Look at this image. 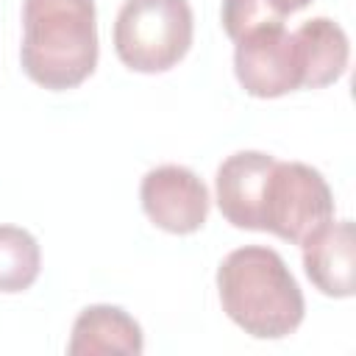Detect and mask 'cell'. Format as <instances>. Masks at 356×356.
<instances>
[{"instance_id": "12", "label": "cell", "mask_w": 356, "mask_h": 356, "mask_svg": "<svg viewBox=\"0 0 356 356\" xmlns=\"http://www.w3.org/2000/svg\"><path fill=\"white\" fill-rule=\"evenodd\" d=\"M286 14L289 11L284 0H222V11H220L222 28L234 42H239L253 31L284 25Z\"/></svg>"}, {"instance_id": "3", "label": "cell", "mask_w": 356, "mask_h": 356, "mask_svg": "<svg viewBox=\"0 0 356 356\" xmlns=\"http://www.w3.org/2000/svg\"><path fill=\"white\" fill-rule=\"evenodd\" d=\"M192 33L189 0H125L114 19V50L128 70L164 72L186 56Z\"/></svg>"}, {"instance_id": "2", "label": "cell", "mask_w": 356, "mask_h": 356, "mask_svg": "<svg viewBox=\"0 0 356 356\" xmlns=\"http://www.w3.org/2000/svg\"><path fill=\"white\" fill-rule=\"evenodd\" d=\"M25 75L53 92L83 83L97 64V22L92 0H25L22 47Z\"/></svg>"}, {"instance_id": "11", "label": "cell", "mask_w": 356, "mask_h": 356, "mask_svg": "<svg viewBox=\"0 0 356 356\" xmlns=\"http://www.w3.org/2000/svg\"><path fill=\"white\" fill-rule=\"evenodd\" d=\"M42 250L31 231L0 225V292H22L39 278Z\"/></svg>"}, {"instance_id": "1", "label": "cell", "mask_w": 356, "mask_h": 356, "mask_svg": "<svg viewBox=\"0 0 356 356\" xmlns=\"http://www.w3.org/2000/svg\"><path fill=\"white\" fill-rule=\"evenodd\" d=\"M217 289L222 312L256 339L289 337L303 323V292L273 248L231 250L217 267Z\"/></svg>"}, {"instance_id": "10", "label": "cell", "mask_w": 356, "mask_h": 356, "mask_svg": "<svg viewBox=\"0 0 356 356\" xmlns=\"http://www.w3.org/2000/svg\"><path fill=\"white\" fill-rule=\"evenodd\" d=\"M292 36L300 56V72H303L300 86L320 89L342 78L348 67L350 44L339 22L328 17H314V19H306Z\"/></svg>"}, {"instance_id": "9", "label": "cell", "mask_w": 356, "mask_h": 356, "mask_svg": "<svg viewBox=\"0 0 356 356\" xmlns=\"http://www.w3.org/2000/svg\"><path fill=\"white\" fill-rule=\"evenodd\" d=\"M145 337L139 323L120 306L95 303L86 306L75 323L67 345L70 356H139Z\"/></svg>"}, {"instance_id": "13", "label": "cell", "mask_w": 356, "mask_h": 356, "mask_svg": "<svg viewBox=\"0 0 356 356\" xmlns=\"http://www.w3.org/2000/svg\"><path fill=\"white\" fill-rule=\"evenodd\" d=\"M312 0H284V6H286V11L292 14V11H300V8H306Z\"/></svg>"}, {"instance_id": "5", "label": "cell", "mask_w": 356, "mask_h": 356, "mask_svg": "<svg viewBox=\"0 0 356 356\" xmlns=\"http://www.w3.org/2000/svg\"><path fill=\"white\" fill-rule=\"evenodd\" d=\"M234 72L253 97H281L300 89V56L295 36L284 25L261 28L236 42Z\"/></svg>"}, {"instance_id": "8", "label": "cell", "mask_w": 356, "mask_h": 356, "mask_svg": "<svg viewBox=\"0 0 356 356\" xmlns=\"http://www.w3.org/2000/svg\"><path fill=\"white\" fill-rule=\"evenodd\" d=\"M303 270L328 298L356 292V231L350 220H328L303 242Z\"/></svg>"}, {"instance_id": "4", "label": "cell", "mask_w": 356, "mask_h": 356, "mask_svg": "<svg viewBox=\"0 0 356 356\" xmlns=\"http://www.w3.org/2000/svg\"><path fill=\"white\" fill-rule=\"evenodd\" d=\"M328 220H334V195L323 172L303 161H275L267 184L261 231L303 245Z\"/></svg>"}, {"instance_id": "7", "label": "cell", "mask_w": 356, "mask_h": 356, "mask_svg": "<svg viewBox=\"0 0 356 356\" xmlns=\"http://www.w3.org/2000/svg\"><path fill=\"white\" fill-rule=\"evenodd\" d=\"M273 167H275V159L261 150L231 153L217 167V178H214L217 206L231 225L261 231L264 197H267Z\"/></svg>"}, {"instance_id": "6", "label": "cell", "mask_w": 356, "mask_h": 356, "mask_svg": "<svg viewBox=\"0 0 356 356\" xmlns=\"http://www.w3.org/2000/svg\"><path fill=\"white\" fill-rule=\"evenodd\" d=\"M139 200L150 222L170 234H195L209 217V189L181 164H161L145 172Z\"/></svg>"}]
</instances>
